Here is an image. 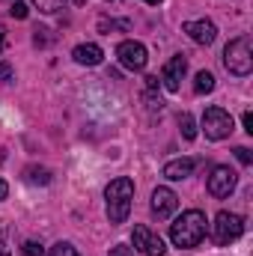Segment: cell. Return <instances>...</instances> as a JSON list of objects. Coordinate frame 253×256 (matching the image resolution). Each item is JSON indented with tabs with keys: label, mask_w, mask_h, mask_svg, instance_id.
I'll use <instances>...</instances> for the list:
<instances>
[{
	"label": "cell",
	"mask_w": 253,
	"mask_h": 256,
	"mask_svg": "<svg viewBox=\"0 0 253 256\" xmlns=\"http://www.w3.org/2000/svg\"><path fill=\"white\" fill-rule=\"evenodd\" d=\"M170 238L176 248H196L206 238V214L200 208L182 212V218H176V224H170Z\"/></svg>",
	"instance_id": "6da1fadb"
},
{
	"label": "cell",
	"mask_w": 253,
	"mask_h": 256,
	"mask_svg": "<svg viewBox=\"0 0 253 256\" xmlns=\"http://www.w3.org/2000/svg\"><path fill=\"white\" fill-rule=\"evenodd\" d=\"M104 200H108V220H110L114 226L126 224L128 212H131V200H134V182L126 179V176L114 179V182L104 188Z\"/></svg>",
	"instance_id": "7a4b0ae2"
},
{
	"label": "cell",
	"mask_w": 253,
	"mask_h": 256,
	"mask_svg": "<svg viewBox=\"0 0 253 256\" xmlns=\"http://www.w3.org/2000/svg\"><path fill=\"white\" fill-rule=\"evenodd\" d=\"M224 66H226L230 74H238V78L250 74V68H253L250 36H238V39H232V42L226 45V51H224Z\"/></svg>",
	"instance_id": "3957f363"
},
{
	"label": "cell",
	"mask_w": 253,
	"mask_h": 256,
	"mask_svg": "<svg viewBox=\"0 0 253 256\" xmlns=\"http://www.w3.org/2000/svg\"><path fill=\"white\" fill-rule=\"evenodd\" d=\"M242 232H244V218L236 214V212H220L214 218V224H212V238L220 248L224 244H232L236 238H242Z\"/></svg>",
	"instance_id": "277c9868"
},
{
	"label": "cell",
	"mask_w": 253,
	"mask_h": 256,
	"mask_svg": "<svg viewBox=\"0 0 253 256\" xmlns=\"http://www.w3.org/2000/svg\"><path fill=\"white\" fill-rule=\"evenodd\" d=\"M232 128H236V122L224 108H208L202 114V131H206L208 140H224V137L232 134Z\"/></svg>",
	"instance_id": "5b68a950"
},
{
	"label": "cell",
	"mask_w": 253,
	"mask_h": 256,
	"mask_svg": "<svg viewBox=\"0 0 253 256\" xmlns=\"http://www.w3.org/2000/svg\"><path fill=\"white\" fill-rule=\"evenodd\" d=\"M116 60H120V66L128 68V72H140V68H146V63H149L146 45H140V42H134V39L120 42V45H116Z\"/></svg>",
	"instance_id": "8992f818"
},
{
	"label": "cell",
	"mask_w": 253,
	"mask_h": 256,
	"mask_svg": "<svg viewBox=\"0 0 253 256\" xmlns=\"http://www.w3.org/2000/svg\"><path fill=\"white\" fill-rule=\"evenodd\" d=\"M131 242H134V248H137L143 256H164V254H167L164 238H161L158 232H152L149 226H134Z\"/></svg>",
	"instance_id": "52a82bcc"
},
{
	"label": "cell",
	"mask_w": 253,
	"mask_h": 256,
	"mask_svg": "<svg viewBox=\"0 0 253 256\" xmlns=\"http://www.w3.org/2000/svg\"><path fill=\"white\" fill-rule=\"evenodd\" d=\"M236 182H238L236 170H230V167H214L212 176H208V194L218 196V200H224V196H230V194L236 191Z\"/></svg>",
	"instance_id": "ba28073f"
},
{
	"label": "cell",
	"mask_w": 253,
	"mask_h": 256,
	"mask_svg": "<svg viewBox=\"0 0 253 256\" xmlns=\"http://www.w3.org/2000/svg\"><path fill=\"white\" fill-rule=\"evenodd\" d=\"M185 72H188V60H185V54L170 57L167 66H164V72H161L164 86H167L170 92H179V90H182V78H185Z\"/></svg>",
	"instance_id": "9c48e42d"
},
{
	"label": "cell",
	"mask_w": 253,
	"mask_h": 256,
	"mask_svg": "<svg viewBox=\"0 0 253 256\" xmlns=\"http://www.w3.org/2000/svg\"><path fill=\"white\" fill-rule=\"evenodd\" d=\"M179 208V196L173 188H155L152 191V214L155 218H170Z\"/></svg>",
	"instance_id": "30bf717a"
},
{
	"label": "cell",
	"mask_w": 253,
	"mask_h": 256,
	"mask_svg": "<svg viewBox=\"0 0 253 256\" xmlns=\"http://www.w3.org/2000/svg\"><path fill=\"white\" fill-rule=\"evenodd\" d=\"M182 30L188 33L196 45H212V42L218 39V27H214L212 21H206V18H202V21H185Z\"/></svg>",
	"instance_id": "8fae6325"
},
{
	"label": "cell",
	"mask_w": 253,
	"mask_h": 256,
	"mask_svg": "<svg viewBox=\"0 0 253 256\" xmlns=\"http://www.w3.org/2000/svg\"><path fill=\"white\" fill-rule=\"evenodd\" d=\"M196 164H200V158H179V161H167V164H164V176H167L170 182H182V179H188L190 173L196 170Z\"/></svg>",
	"instance_id": "7c38bea8"
},
{
	"label": "cell",
	"mask_w": 253,
	"mask_h": 256,
	"mask_svg": "<svg viewBox=\"0 0 253 256\" xmlns=\"http://www.w3.org/2000/svg\"><path fill=\"white\" fill-rule=\"evenodd\" d=\"M72 57H74V63H80V66H98L104 60V51H102L98 45L86 42V45H78V48L72 51Z\"/></svg>",
	"instance_id": "4fadbf2b"
},
{
	"label": "cell",
	"mask_w": 253,
	"mask_h": 256,
	"mask_svg": "<svg viewBox=\"0 0 253 256\" xmlns=\"http://www.w3.org/2000/svg\"><path fill=\"white\" fill-rule=\"evenodd\" d=\"M212 90H214V74H212V72H200L196 80H194V92L206 96V92H212Z\"/></svg>",
	"instance_id": "5bb4252c"
},
{
	"label": "cell",
	"mask_w": 253,
	"mask_h": 256,
	"mask_svg": "<svg viewBox=\"0 0 253 256\" xmlns=\"http://www.w3.org/2000/svg\"><path fill=\"white\" fill-rule=\"evenodd\" d=\"M24 176H27V182H33V185H48V182H51V170H45V167H27Z\"/></svg>",
	"instance_id": "9a60e30c"
},
{
	"label": "cell",
	"mask_w": 253,
	"mask_h": 256,
	"mask_svg": "<svg viewBox=\"0 0 253 256\" xmlns=\"http://www.w3.org/2000/svg\"><path fill=\"white\" fill-rule=\"evenodd\" d=\"M179 128H182V137H185V140H194V137H196V122H194L190 114H182V116H179Z\"/></svg>",
	"instance_id": "2e32d148"
},
{
	"label": "cell",
	"mask_w": 253,
	"mask_h": 256,
	"mask_svg": "<svg viewBox=\"0 0 253 256\" xmlns=\"http://www.w3.org/2000/svg\"><path fill=\"white\" fill-rule=\"evenodd\" d=\"M66 0H33V6L39 9V12H45V15H54V12H60L63 9Z\"/></svg>",
	"instance_id": "e0dca14e"
},
{
	"label": "cell",
	"mask_w": 253,
	"mask_h": 256,
	"mask_svg": "<svg viewBox=\"0 0 253 256\" xmlns=\"http://www.w3.org/2000/svg\"><path fill=\"white\" fill-rule=\"evenodd\" d=\"M21 256H45V248H42V242H24L21 244Z\"/></svg>",
	"instance_id": "ac0fdd59"
},
{
	"label": "cell",
	"mask_w": 253,
	"mask_h": 256,
	"mask_svg": "<svg viewBox=\"0 0 253 256\" xmlns=\"http://www.w3.org/2000/svg\"><path fill=\"white\" fill-rule=\"evenodd\" d=\"M48 256H78V250H74L68 242H57V244L48 250Z\"/></svg>",
	"instance_id": "d6986e66"
},
{
	"label": "cell",
	"mask_w": 253,
	"mask_h": 256,
	"mask_svg": "<svg viewBox=\"0 0 253 256\" xmlns=\"http://www.w3.org/2000/svg\"><path fill=\"white\" fill-rule=\"evenodd\" d=\"M9 15H12V18H18V21H24V18L30 15V9H27V3H21V0H15V3L9 6Z\"/></svg>",
	"instance_id": "ffe728a7"
},
{
	"label": "cell",
	"mask_w": 253,
	"mask_h": 256,
	"mask_svg": "<svg viewBox=\"0 0 253 256\" xmlns=\"http://www.w3.org/2000/svg\"><path fill=\"white\" fill-rule=\"evenodd\" d=\"M143 98H146V108H149V110H161V108H164V102H161V96H155V90H146Z\"/></svg>",
	"instance_id": "44dd1931"
},
{
	"label": "cell",
	"mask_w": 253,
	"mask_h": 256,
	"mask_svg": "<svg viewBox=\"0 0 253 256\" xmlns=\"http://www.w3.org/2000/svg\"><path fill=\"white\" fill-rule=\"evenodd\" d=\"M236 158L242 161V164H253V155L248 146H236Z\"/></svg>",
	"instance_id": "7402d4cb"
},
{
	"label": "cell",
	"mask_w": 253,
	"mask_h": 256,
	"mask_svg": "<svg viewBox=\"0 0 253 256\" xmlns=\"http://www.w3.org/2000/svg\"><path fill=\"white\" fill-rule=\"evenodd\" d=\"M33 33H36V36H33V42H36V45H45V42H51V36H48L51 30H45V27H39V30H33Z\"/></svg>",
	"instance_id": "603a6c76"
},
{
	"label": "cell",
	"mask_w": 253,
	"mask_h": 256,
	"mask_svg": "<svg viewBox=\"0 0 253 256\" xmlns=\"http://www.w3.org/2000/svg\"><path fill=\"white\" fill-rule=\"evenodd\" d=\"M110 256H134V250H131L128 244H116V248L110 250Z\"/></svg>",
	"instance_id": "cb8c5ba5"
},
{
	"label": "cell",
	"mask_w": 253,
	"mask_h": 256,
	"mask_svg": "<svg viewBox=\"0 0 253 256\" xmlns=\"http://www.w3.org/2000/svg\"><path fill=\"white\" fill-rule=\"evenodd\" d=\"M242 122H244V131H248V134H253V114H250V110L242 116Z\"/></svg>",
	"instance_id": "d4e9b609"
},
{
	"label": "cell",
	"mask_w": 253,
	"mask_h": 256,
	"mask_svg": "<svg viewBox=\"0 0 253 256\" xmlns=\"http://www.w3.org/2000/svg\"><path fill=\"white\" fill-rule=\"evenodd\" d=\"M0 78H3V80H9V78H12V66H9V63H0Z\"/></svg>",
	"instance_id": "484cf974"
},
{
	"label": "cell",
	"mask_w": 253,
	"mask_h": 256,
	"mask_svg": "<svg viewBox=\"0 0 253 256\" xmlns=\"http://www.w3.org/2000/svg\"><path fill=\"white\" fill-rule=\"evenodd\" d=\"M0 256H9V244H6V236L0 232Z\"/></svg>",
	"instance_id": "4316f807"
},
{
	"label": "cell",
	"mask_w": 253,
	"mask_h": 256,
	"mask_svg": "<svg viewBox=\"0 0 253 256\" xmlns=\"http://www.w3.org/2000/svg\"><path fill=\"white\" fill-rule=\"evenodd\" d=\"M146 90H158V78H155V74L146 78Z\"/></svg>",
	"instance_id": "83f0119b"
},
{
	"label": "cell",
	"mask_w": 253,
	"mask_h": 256,
	"mask_svg": "<svg viewBox=\"0 0 253 256\" xmlns=\"http://www.w3.org/2000/svg\"><path fill=\"white\" fill-rule=\"evenodd\" d=\"M6 194H9V185H6V182L0 179V200H6Z\"/></svg>",
	"instance_id": "f1b7e54d"
},
{
	"label": "cell",
	"mask_w": 253,
	"mask_h": 256,
	"mask_svg": "<svg viewBox=\"0 0 253 256\" xmlns=\"http://www.w3.org/2000/svg\"><path fill=\"white\" fill-rule=\"evenodd\" d=\"M3 45H6V36H3V27H0V51H3Z\"/></svg>",
	"instance_id": "f546056e"
},
{
	"label": "cell",
	"mask_w": 253,
	"mask_h": 256,
	"mask_svg": "<svg viewBox=\"0 0 253 256\" xmlns=\"http://www.w3.org/2000/svg\"><path fill=\"white\" fill-rule=\"evenodd\" d=\"M143 3H152V6H158V3H161V0H143Z\"/></svg>",
	"instance_id": "4dcf8cb0"
}]
</instances>
